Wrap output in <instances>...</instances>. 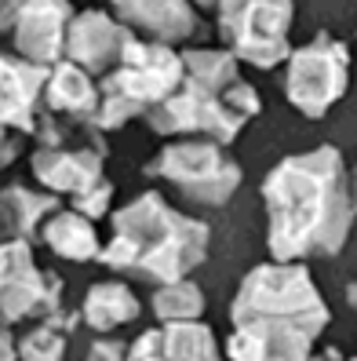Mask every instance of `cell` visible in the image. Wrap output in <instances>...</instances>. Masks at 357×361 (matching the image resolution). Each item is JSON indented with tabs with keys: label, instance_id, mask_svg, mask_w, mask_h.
I'll return each instance as SVG.
<instances>
[{
	"label": "cell",
	"instance_id": "6da1fadb",
	"mask_svg": "<svg viewBox=\"0 0 357 361\" xmlns=\"http://www.w3.org/2000/svg\"><path fill=\"white\" fill-rule=\"evenodd\" d=\"M274 259H332L353 226V194L339 146L321 142L274 164L263 183Z\"/></svg>",
	"mask_w": 357,
	"mask_h": 361
},
{
	"label": "cell",
	"instance_id": "7a4b0ae2",
	"mask_svg": "<svg viewBox=\"0 0 357 361\" xmlns=\"http://www.w3.org/2000/svg\"><path fill=\"white\" fill-rule=\"evenodd\" d=\"M234 336L230 357L241 361H299L310 357L332 314L303 259H274L244 274L230 307Z\"/></svg>",
	"mask_w": 357,
	"mask_h": 361
},
{
	"label": "cell",
	"instance_id": "3957f363",
	"mask_svg": "<svg viewBox=\"0 0 357 361\" xmlns=\"http://www.w3.org/2000/svg\"><path fill=\"white\" fill-rule=\"evenodd\" d=\"M208 245L212 230L204 219L182 216L164 201V194L146 190L113 212L110 241L99 248V263L146 285H168L190 278L208 259Z\"/></svg>",
	"mask_w": 357,
	"mask_h": 361
},
{
	"label": "cell",
	"instance_id": "277c9868",
	"mask_svg": "<svg viewBox=\"0 0 357 361\" xmlns=\"http://www.w3.org/2000/svg\"><path fill=\"white\" fill-rule=\"evenodd\" d=\"M182 55V80L146 110V124L157 135H204L234 142L251 117H259V92L241 77L237 59L219 48H190Z\"/></svg>",
	"mask_w": 357,
	"mask_h": 361
},
{
	"label": "cell",
	"instance_id": "5b68a950",
	"mask_svg": "<svg viewBox=\"0 0 357 361\" xmlns=\"http://www.w3.org/2000/svg\"><path fill=\"white\" fill-rule=\"evenodd\" d=\"M182 80V55L164 40H132L120 62L99 80V106L92 128L102 135L124 128L132 117H142L154 102L172 95Z\"/></svg>",
	"mask_w": 357,
	"mask_h": 361
},
{
	"label": "cell",
	"instance_id": "8992f818",
	"mask_svg": "<svg viewBox=\"0 0 357 361\" xmlns=\"http://www.w3.org/2000/svg\"><path fill=\"white\" fill-rule=\"evenodd\" d=\"M150 179H164L175 186L186 201L201 208H223L230 197L237 194L244 179L241 164L226 154V146L215 139H179L168 142L164 150L146 164Z\"/></svg>",
	"mask_w": 357,
	"mask_h": 361
},
{
	"label": "cell",
	"instance_id": "52a82bcc",
	"mask_svg": "<svg viewBox=\"0 0 357 361\" xmlns=\"http://www.w3.org/2000/svg\"><path fill=\"white\" fill-rule=\"evenodd\" d=\"M219 37L237 62L256 70H274L288 59V30L296 4L292 0H215Z\"/></svg>",
	"mask_w": 357,
	"mask_h": 361
},
{
	"label": "cell",
	"instance_id": "ba28073f",
	"mask_svg": "<svg viewBox=\"0 0 357 361\" xmlns=\"http://www.w3.org/2000/svg\"><path fill=\"white\" fill-rule=\"evenodd\" d=\"M284 62V95L303 117L321 121L346 95L350 51L332 33H318L303 48H292Z\"/></svg>",
	"mask_w": 357,
	"mask_h": 361
},
{
	"label": "cell",
	"instance_id": "9c48e42d",
	"mask_svg": "<svg viewBox=\"0 0 357 361\" xmlns=\"http://www.w3.org/2000/svg\"><path fill=\"white\" fill-rule=\"evenodd\" d=\"M106 157H110V146L102 139V132L92 128V124H80L62 142L37 146L30 164H33V179L44 190L77 201L99 183H106V176H102Z\"/></svg>",
	"mask_w": 357,
	"mask_h": 361
},
{
	"label": "cell",
	"instance_id": "30bf717a",
	"mask_svg": "<svg viewBox=\"0 0 357 361\" xmlns=\"http://www.w3.org/2000/svg\"><path fill=\"white\" fill-rule=\"evenodd\" d=\"M62 307V278L55 270H40L33 245L4 238L0 241V325L40 322Z\"/></svg>",
	"mask_w": 357,
	"mask_h": 361
},
{
	"label": "cell",
	"instance_id": "8fae6325",
	"mask_svg": "<svg viewBox=\"0 0 357 361\" xmlns=\"http://www.w3.org/2000/svg\"><path fill=\"white\" fill-rule=\"evenodd\" d=\"M73 0H23L11 18V44L37 66H51L66 55V33L73 23Z\"/></svg>",
	"mask_w": 357,
	"mask_h": 361
},
{
	"label": "cell",
	"instance_id": "7c38bea8",
	"mask_svg": "<svg viewBox=\"0 0 357 361\" xmlns=\"http://www.w3.org/2000/svg\"><path fill=\"white\" fill-rule=\"evenodd\" d=\"M132 40H135L132 26H124L120 18L99 11V8H88V11L73 15L70 33H66V55H70V62H77V66L88 70L92 77L95 73L102 77L120 62L124 48H128Z\"/></svg>",
	"mask_w": 357,
	"mask_h": 361
},
{
	"label": "cell",
	"instance_id": "4fadbf2b",
	"mask_svg": "<svg viewBox=\"0 0 357 361\" xmlns=\"http://www.w3.org/2000/svg\"><path fill=\"white\" fill-rule=\"evenodd\" d=\"M48 66L0 51V128H11L18 135H33L40 117V95H44Z\"/></svg>",
	"mask_w": 357,
	"mask_h": 361
},
{
	"label": "cell",
	"instance_id": "5bb4252c",
	"mask_svg": "<svg viewBox=\"0 0 357 361\" xmlns=\"http://www.w3.org/2000/svg\"><path fill=\"white\" fill-rule=\"evenodd\" d=\"M128 357L135 361H164V357L212 361L219 357V343H215V332L201 317H179V322H164V329L142 332L128 347Z\"/></svg>",
	"mask_w": 357,
	"mask_h": 361
},
{
	"label": "cell",
	"instance_id": "9a60e30c",
	"mask_svg": "<svg viewBox=\"0 0 357 361\" xmlns=\"http://www.w3.org/2000/svg\"><path fill=\"white\" fill-rule=\"evenodd\" d=\"M40 106H44L51 117H62L70 124H92L95 106H99V84L92 80L88 70H80L77 62L58 59L48 66Z\"/></svg>",
	"mask_w": 357,
	"mask_h": 361
},
{
	"label": "cell",
	"instance_id": "2e32d148",
	"mask_svg": "<svg viewBox=\"0 0 357 361\" xmlns=\"http://www.w3.org/2000/svg\"><path fill=\"white\" fill-rule=\"evenodd\" d=\"M117 8V18L132 30H142L146 37L179 44L194 37L197 30V11L190 0H110Z\"/></svg>",
	"mask_w": 357,
	"mask_h": 361
},
{
	"label": "cell",
	"instance_id": "e0dca14e",
	"mask_svg": "<svg viewBox=\"0 0 357 361\" xmlns=\"http://www.w3.org/2000/svg\"><path fill=\"white\" fill-rule=\"evenodd\" d=\"M62 204L51 190H30L23 183L0 190V238H18L26 245H40V226Z\"/></svg>",
	"mask_w": 357,
	"mask_h": 361
},
{
	"label": "cell",
	"instance_id": "ac0fdd59",
	"mask_svg": "<svg viewBox=\"0 0 357 361\" xmlns=\"http://www.w3.org/2000/svg\"><path fill=\"white\" fill-rule=\"evenodd\" d=\"M40 245H48L58 259H70V263H92L99 259V248H102L95 219L80 216L77 208H62V204L40 226Z\"/></svg>",
	"mask_w": 357,
	"mask_h": 361
},
{
	"label": "cell",
	"instance_id": "d6986e66",
	"mask_svg": "<svg viewBox=\"0 0 357 361\" xmlns=\"http://www.w3.org/2000/svg\"><path fill=\"white\" fill-rule=\"evenodd\" d=\"M139 314H142L139 295L124 281H99V285L88 288V295H84V303H80V322L99 336L113 332L120 325H132Z\"/></svg>",
	"mask_w": 357,
	"mask_h": 361
},
{
	"label": "cell",
	"instance_id": "ffe728a7",
	"mask_svg": "<svg viewBox=\"0 0 357 361\" xmlns=\"http://www.w3.org/2000/svg\"><path fill=\"white\" fill-rule=\"evenodd\" d=\"M77 325H80V310H62L58 307L48 317L33 322V329L18 339L15 350L30 361H58V357H66V339Z\"/></svg>",
	"mask_w": 357,
	"mask_h": 361
},
{
	"label": "cell",
	"instance_id": "44dd1931",
	"mask_svg": "<svg viewBox=\"0 0 357 361\" xmlns=\"http://www.w3.org/2000/svg\"><path fill=\"white\" fill-rule=\"evenodd\" d=\"M154 314L161 322H179V317H201L204 314V292L190 278L157 285L154 292Z\"/></svg>",
	"mask_w": 357,
	"mask_h": 361
},
{
	"label": "cell",
	"instance_id": "7402d4cb",
	"mask_svg": "<svg viewBox=\"0 0 357 361\" xmlns=\"http://www.w3.org/2000/svg\"><path fill=\"white\" fill-rule=\"evenodd\" d=\"M23 139L26 135H18V132H11V128H0V172L23 154Z\"/></svg>",
	"mask_w": 357,
	"mask_h": 361
},
{
	"label": "cell",
	"instance_id": "603a6c76",
	"mask_svg": "<svg viewBox=\"0 0 357 361\" xmlns=\"http://www.w3.org/2000/svg\"><path fill=\"white\" fill-rule=\"evenodd\" d=\"M88 357H128V347H124V339H110L106 332H102L92 343Z\"/></svg>",
	"mask_w": 357,
	"mask_h": 361
},
{
	"label": "cell",
	"instance_id": "cb8c5ba5",
	"mask_svg": "<svg viewBox=\"0 0 357 361\" xmlns=\"http://www.w3.org/2000/svg\"><path fill=\"white\" fill-rule=\"evenodd\" d=\"M11 357H18V350H15V336L8 332V325H0V361H11Z\"/></svg>",
	"mask_w": 357,
	"mask_h": 361
},
{
	"label": "cell",
	"instance_id": "d4e9b609",
	"mask_svg": "<svg viewBox=\"0 0 357 361\" xmlns=\"http://www.w3.org/2000/svg\"><path fill=\"white\" fill-rule=\"evenodd\" d=\"M18 4H23V0H0V33L11 30V18H15Z\"/></svg>",
	"mask_w": 357,
	"mask_h": 361
},
{
	"label": "cell",
	"instance_id": "484cf974",
	"mask_svg": "<svg viewBox=\"0 0 357 361\" xmlns=\"http://www.w3.org/2000/svg\"><path fill=\"white\" fill-rule=\"evenodd\" d=\"M190 4H201V8H212L215 0H190Z\"/></svg>",
	"mask_w": 357,
	"mask_h": 361
}]
</instances>
